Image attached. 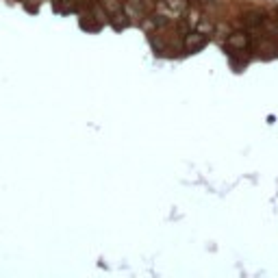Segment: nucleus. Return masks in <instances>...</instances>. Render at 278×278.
I'll use <instances>...</instances> for the list:
<instances>
[{"label": "nucleus", "instance_id": "nucleus-2", "mask_svg": "<svg viewBox=\"0 0 278 278\" xmlns=\"http://www.w3.org/2000/svg\"><path fill=\"white\" fill-rule=\"evenodd\" d=\"M209 44V35H204V33H200V31H189L183 37V50L187 54H196V52H200L202 48Z\"/></svg>", "mask_w": 278, "mask_h": 278}, {"label": "nucleus", "instance_id": "nucleus-7", "mask_svg": "<svg viewBox=\"0 0 278 278\" xmlns=\"http://www.w3.org/2000/svg\"><path fill=\"white\" fill-rule=\"evenodd\" d=\"M80 26L85 28V31H100V22H92L87 16V20H80Z\"/></svg>", "mask_w": 278, "mask_h": 278}, {"label": "nucleus", "instance_id": "nucleus-3", "mask_svg": "<svg viewBox=\"0 0 278 278\" xmlns=\"http://www.w3.org/2000/svg\"><path fill=\"white\" fill-rule=\"evenodd\" d=\"M248 48H250V35L246 31L230 33L224 42V50H230V52H246Z\"/></svg>", "mask_w": 278, "mask_h": 278}, {"label": "nucleus", "instance_id": "nucleus-5", "mask_svg": "<svg viewBox=\"0 0 278 278\" xmlns=\"http://www.w3.org/2000/svg\"><path fill=\"white\" fill-rule=\"evenodd\" d=\"M161 9H170V16H174V20L178 16H185V11L189 9L187 0H161Z\"/></svg>", "mask_w": 278, "mask_h": 278}, {"label": "nucleus", "instance_id": "nucleus-6", "mask_svg": "<svg viewBox=\"0 0 278 278\" xmlns=\"http://www.w3.org/2000/svg\"><path fill=\"white\" fill-rule=\"evenodd\" d=\"M100 2V7L107 11V16H115V13H120L122 11V7H124V0H98Z\"/></svg>", "mask_w": 278, "mask_h": 278}, {"label": "nucleus", "instance_id": "nucleus-1", "mask_svg": "<svg viewBox=\"0 0 278 278\" xmlns=\"http://www.w3.org/2000/svg\"><path fill=\"white\" fill-rule=\"evenodd\" d=\"M122 11L130 20V24H141L144 18H148V4L146 0H124Z\"/></svg>", "mask_w": 278, "mask_h": 278}, {"label": "nucleus", "instance_id": "nucleus-4", "mask_svg": "<svg viewBox=\"0 0 278 278\" xmlns=\"http://www.w3.org/2000/svg\"><path fill=\"white\" fill-rule=\"evenodd\" d=\"M263 20H265V13L252 9V11H246L244 16H241V24H244V28L252 31V28H261L263 26Z\"/></svg>", "mask_w": 278, "mask_h": 278}]
</instances>
